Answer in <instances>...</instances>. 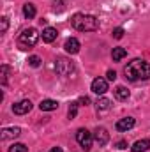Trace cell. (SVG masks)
<instances>
[{
  "label": "cell",
  "mask_w": 150,
  "mask_h": 152,
  "mask_svg": "<svg viewBox=\"0 0 150 152\" xmlns=\"http://www.w3.org/2000/svg\"><path fill=\"white\" fill-rule=\"evenodd\" d=\"M28 64L32 67H39L41 66V58H39L37 55H32V57H28Z\"/></svg>",
  "instance_id": "21"
},
{
  "label": "cell",
  "mask_w": 150,
  "mask_h": 152,
  "mask_svg": "<svg viewBox=\"0 0 150 152\" xmlns=\"http://www.w3.org/2000/svg\"><path fill=\"white\" fill-rule=\"evenodd\" d=\"M20 134H21V129H20V127H7V129L2 131L0 138H2V140H9V138H18Z\"/></svg>",
  "instance_id": "12"
},
{
  "label": "cell",
  "mask_w": 150,
  "mask_h": 152,
  "mask_svg": "<svg viewBox=\"0 0 150 152\" xmlns=\"http://www.w3.org/2000/svg\"><path fill=\"white\" fill-rule=\"evenodd\" d=\"M106 90H108V80H104V78H95V80L92 81V92L103 96Z\"/></svg>",
  "instance_id": "7"
},
{
  "label": "cell",
  "mask_w": 150,
  "mask_h": 152,
  "mask_svg": "<svg viewBox=\"0 0 150 152\" xmlns=\"http://www.w3.org/2000/svg\"><path fill=\"white\" fill-rule=\"evenodd\" d=\"M36 5L34 4H30V2H27L25 5H23V14H25V18H28V20H32L34 16H36Z\"/></svg>",
  "instance_id": "15"
},
{
  "label": "cell",
  "mask_w": 150,
  "mask_h": 152,
  "mask_svg": "<svg viewBox=\"0 0 150 152\" xmlns=\"http://www.w3.org/2000/svg\"><path fill=\"white\" fill-rule=\"evenodd\" d=\"M39 108H41V112H53V110L58 108V103L53 101V99H44V101H41Z\"/></svg>",
  "instance_id": "14"
},
{
  "label": "cell",
  "mask_w": 150,
  "mask_h": 152,
  "mask_svg": "<svg viewBox=\"0 0 150 152\" xmlns=\"http://www.w3.org/2000/svg\"><path fill=\"white\" fill-rule=\"evenodd\" d=\"M50 152H62V149H60V147H53Z\"/></svg>",
  "instance_id": "28"
},
{
  "label": "cell",
  "mask_w": 150,
  "mask_h": 152,
  "mask_svg": "<svg viewBox=\"0 0 150 152\" xmlns=\"http://www.w3.org/2000/svg\"><path fill=\"white\" fill-rule=\"evenodd\" d=\"M106 80H108V81H115V80H117V73L110 69V71L106 73Z\"/></svg>",
  "instance_id": "24"
},
{
  "label": "cell",
  "mask_w": 150,
  "mask_h": 152,
  "mask_svg": "<svg viewBox=\"0 0 150 152\" xmlns=\"http://www.w3.org/2000/svg\"><path fill=\"white\" fill-rule=\"evenodd\" d=\"M110 106H111V101L106 99V97H101V99L97 101V110H108Z\"/></svg>",
  "instance_id": "18"
},
{
  "label": "cell",
  "mask_w": 150,
  "mask_h": 152,
  "mask_svg": "<svg viewBox=\"0 0 150 152\" xmlns=\"http://www.w3.org/2000/svg\"><path fill=\"white\" fill-rule=\"evenodd\" d=\"M55 71L60 76H71L74 73V64L66 57H58L55 60Z\"/></svg>",
  "instance_id": "4"
},
{
  "label": "cell",
  "mask_w": 150,
  "mask_h": 152,
  "mask_svg": "<svg viewBox=\"0 0 150 152\" xmlns=\"http://www.w3.org/2000/svg\"><path fill=\"white\" fill-rule=\"evenodd\" d=\"M64 48H66V51H67V53H71V55H76V53L79 51L81 44H79V41H78L76 37H69L67 41H66Z\"/></svg>",
  "instance_id": "10"
},
{
  "label": "cell",
  "mask_w": 150,
  "mask_h": 152,
  "mask_svg": "<svg viewBox=\"0 0 150 152\" xmlns=\"http://www.w3.org/2000/svg\"><path fill=\"white\" fill-rule=\"evenodd\" d=\"M76 140H78V143H79L85 151H88V149L92 147L94 134H92L88 129H78V133H76Z\"/></svg>",
  "instance_id": "5"
},
{
  "label": "cell",
  "mask_w": 150,
  "mask_h": 152,
  "mask_svg": "<svg viewBox=\"0 0 150 152\" xmlns=\"http://www.w3.org/2000/svg\"><path fill=\"white\" fill-rule=\"evenodd\" d=\"M7 27H9V21H7V18L4 16V18H2V32H5Z\"/></svg>",
  "instance_id": "25"
},
{
  "label": "cell",
  "mask_w": 150,
  "mask_h": 152,
  "mask_svg": "<svg viewBox=\"0 0 150 152\" xmlns=\"http://www.w3.org/2000/svg\"><path fill=\"white\" fill-rule=\"evenodd\" d=\"M71 25L78 32H94V30L99 28V20L95 16H92V14L78 12L71 18Z\"/></svg>",
  "instance_id": "2"
},
{
  "label": "cell",
  "mask_w": 150,
  "mask_h": 152,
  "mask_svg": "<svg viewBox=\"0 0 150 152\" xmlns=\"http://www.w3.org/2000/svg\"><path fill=\"white\" fill-rule=\"evenodd\" d=\"M30 110H32V103H30L28 99H23V101L12 104V112L16 115H25V113H28Z\"/></svg>",
  "instance_id": "6"
},
{
  "label": "cell",
  "mask_w": 150,
  "mask_h": 152,
  "mask_svg": "<svg viewBox=\"0 0 150 152\" xmlns=\"http://www.w3.org/2000/svg\"><path fill=\"white\" fill-rule=\"evenodd\" d=\"M134 118L133 117H125V118H120L118 122H117V131H129V129H133L134 127Z\"/></svg>",
  "instance_id": "9"
},
{
  "label": "cell",
  "mask_w": 150,
  "mask_h": 152,
  "mask_svg": "<svg viewBox=\"0 0 150 152\" xmlns=\"http://www.w3.org/2000/svg\"><path fill=\"white\" fill-rule=\"evenodd\" d=\"M124 75L129 81H143V80H149L150 78V64L141 60V58H134L131 60L125 69H124Z\"/></svg>",
  "instance_id": "1"
},
{
  "label": "cell",
  "mask_w": 150,
  "mask_h": 152,
  "mask_svg": "<svg viewBox=\"0 0 150 152\" xmlns=\"http://www.w3.org/2000/svg\"><path fill=\"white\" fill-rule=\"evenodd\" d=\"M115 96H117V99H120V101H127V99H129V90H127L125 87H117V88H115Z\"/></svg>",
  "instance_id": "16"
},
{
  "label": "cell",
  "mask_w": 150,
  "mask_h": 152,
  "mask_svg": "<svg viewBox=\"0 0 150 152\" xmlns=\"http://www.w3.org/2000/svg\"><path fill=\"white\" fill-rule=\"evenodd\" d=\"M149 149H150V140H147V138L138 140V142L131 147V151H133V152H147Z\"/></svg>",
  "instance_id": "13"
},
{
  "label": "cell",
  "mask_w": 150,
  "mask_h": 152,
  "mask_svg": "<svg viewBox=\"0 0 150 152\" xmlns=\"http://www.w3.org/2000/svg\"><path fill=\"white\" fill-rule=\"evenodd\" d=\"M78 103H79V104H85V106H87V104H90V99H88L87 96H83V97H79V101H78Z\"/></svg>",
  "instance_id": "26"
},
{
  "label": "cell",
  "mask_w": 150,
  "mask_h": 152,
  "mask_svg": "<svg viewBox=\"0 0 150 152\" xmlns=\"http://www.w3.org/2000/svg\"><path fill=\"white\" fill-rule=\"evenodd\" d=\"M111 36L115 39H122V37H124V28H120V27H118V28H113Z\"/></svg>",
  "instance_id": "23"
},
{
  "label": "cell",
  "mask_w": 150,
  "mask_h": 152,
  "mask_svg": "<svg viewBox=\"0 0 150 152\" xmlns=\"http://www.w3.org/2000/svg\"><path fill=\"white\" fill-rule=\"evenodd\" d=\"M94 140L99 143V147H103V145H106V143H108L110 134H108V131H106L104 127H97V129L94 131Z\"/></svg>",
  "instance_id": "8"
},
{
  "label": "cell",
  "mask_w": 150,
  "mask_h": 152,
  "mask_svg": "<svg viewBox=\"0 0 150 152\" xmlns=\"http://www.w3.org/2000/svg\"><path fill=\"white\" fill-rule=\"evenodd\" d=\"M78 104H79V103H71V106H69V112H67L69 118H74L76 115H78Z\"/></svg>",
  "instance_id": "19"
},
{
  "label": "cell",
  "mask_w": 150,
  "mask_h": 152,
  "mask_svg": "<svg viewBox=\"0 0 150 152\" xmlns=\"http://www.w3.org/2000/svg\"><path fill=\"white\" fill-rule=\"evenodd\" d=\"M117 149H120V151H122V149H127V142H124V140H120V142L117 143Z\"/></svg>",
  "instance_id": "27"
},
{
  "label": "cell",
  "mask_w": 150,
  "mask_h": 152,
  "mask_svg": "<svg viewBox=\"0 0 150 152\" xmlns=\"http://www.w3.org/2000/svg\"><path fill=\"white\" fill-rule=\"evenodd\" d=\"M125 55H127L125 48H113V51H111V57H113V60H115V62L122 60V58H124Z\"/></svg>",
  "instance_id": "17"
},
{
  "label": "cell",
  "mask_w": 150,
  "mask_h": 152,
  "mask_svg": "<svg viewBox=\"0 0 150 152\" xmlns=\"http://www.w3.org/2000/svg\"><path fill=\"white\" fill-rule=\"evenodd\" d=\"M9 152H27V147L23 143H14L12 147H9Z\"/></svg>",
  "instance_id": "20"
},
{
  "label": "cell",
  "mask_w": 150,
  "mask_h": 152,
  "mask_svg": "<svg viewBox=\"0 0 150 152\" xmlns=\"http://www.w3.org/2000/svg\"><path fill=\"white\" fill-rule=\"evenodd\" d=\"M37 41L39 34L36 28H25L18 37V46H20V50H30L32 46H36Z\"/></svg>",
  "instance_id": "3"
},
{
  "label": "cell",
  "mask_w": 150,
  "mask_h": 152,
  "mask_svg": "<svg viewBox=\"0 0 150 152\" xmlns=\"http://www.w3.org/2000/svg\"><path fill=\"white\" fill-rule=\"evenodd\" d=\"M7 71H9V67L4 64V66H2V75H0V76H2V78H0L2 85H5V83H7Z\"/></svg>",
  "instance_id": "22"
},
{
  "label": "cell",
  "mask_w": 150,
  "mask_h": 152,
  "mask_svg": "<svg viewBox=\"0 0 150 152\" xmlns=\"http://www.w3.org/2000/svg\"><path fill=\"white\" fill-rule=\"evenodd\" d=\"M57 37H58L57 28H53V27H46V28L42 30V41H44V42H53Z\"/></svg>",
  "instance_id": "11"
}]
</instances>
